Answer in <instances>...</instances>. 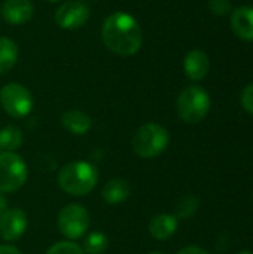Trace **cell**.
I'll list each match as a JSON object with an SVG mask.
<instances>
[{
  "instance_id": "1",
  "label": "cell",
  "mask_w": 253,
  "mask_h": 254,
  "mask_svg": "<svg viewBox=\"0 0 253 254\" xmlns=\"http://www.w3.org/2000/svg\"><path fill=\"white\" fill-rule=\"evenodd\" d=\"M101 39L112 52L130 57L142 46V28L137 19L127 12H113L101 27Z\"/></svg>"
},
{
  "instance_id": "2",
  "label": "cell",
  "mask_w": 253,
  "mask_h": 254,
  "mask_svg": "<svg viewBox=\"0 0 253 254\" xmlns=\"http://www.w3.org/2000/svg\"><path fill=\"white\" fill-rule=\"evenodd\" d=\"M57 182L66 193L73 196H84L92 192L97 186L98 171L89 162L75 161L61 168Z\"/></svg>"
},
{
  "instance_id": "3",
  "label": "cell",
  "mask_w": 253,
  "mask_h": 254,
  "mask_svg": "<svg viewBox=\"0 0 253 254\" xmlns=\"http://www.w3.org/2000/svg\"><path fill=\"white\" fill-rule=\"evenodd\" d=\"M169 141H170L169 131L160 124L149 122L142 125L136 131L131 144L136 155L145 159H151L161 155L169 146Z\"/></svg>"
},
{
  "instance_id": "4",
  "label": "cell",
  "mask_w": 253,
  "mask_h": 254,
  "mask_svg": "<svg viewBox=\"0 0 253 254\" xmlns=\"http://www.w3.org/2000/svg\"><path fill=\"white\" fill-rule=\"evenodd\" d=\"M210 110V97L201 86H189L183 89L177 98V113L188 124H198Z\"/></svg>"
},
{
  "instance_id": "5",
  "label": "cell",
  "mask_w": 253,
  "mask_h": 254,
  "mask_svg": "<svg viewBox=\"0 0 253 254\" xmlns=\"http://www.w3.org/2000/svg\"><path fill=\"white\" fill-rule=\"evenodd\" d=\"M27 180V165L13 152L0 153V193H10L24 186Z\"/></svg>"
},
{
  "instance_id": "6",
  "label": "cell",
  "mask_w": 253,
  "mask_h": 254,
  "mask_svg": "<svg viewBox=\"0 0 253 254\" xmlns=\"http://www.w3.org/2000/svg\"><path fill=\"white\" fill-rule=\"evenodd\" d=\"M58 231L69 240L84 237L89 228V213L79 204H69L61 208L57 219Z\"/></svg>"
},
{
  "instance_id": "7",
  "label": "cell",
  "mask_w": 253,
  "mask_h": 254,
  "mask_svg": "<svg viewBox=\"0 0 253 254\" xmlns=\"http://www.w3.org/2000/svg\"><path fill=\"white\" fill-rule=\"evenodd\" d=\"M0 104L9 116L25 118L33 109V95L19 83H7L0 89Z\"/></svg>"
},
{
  "instance_id": "8",
  "label": "cell",
  "mask_w": 253,
  "mask_h": 254,
  "mask_svg": "<svg viewBox=\"0 0 253 254\" xmlns=\"http://www.w3.org/2000/svg\"><path fill=\"white\" fill-rule=\"evenodd\" d=\"M89 19V7L81 0L64 1L55 12V22L61 28L75 30L86 24Z\"/></svg>"
},
{
  "instance_id": "9",
  "label": "cell",
  "mask_w": 253,
  "mask_h": 254,
  "mask_svg": "<svg viewBox=\"0 0 253 254\" xmlns=\"http://www.w3.org/2000/svg\"><path fill=\"white\" fill-rule=\"evenodd\" d=\"M27 229V216L19 208L6 210L0 216V235L4 241L18 240Z\"/></svg>"
},
{
  "instance_id": "10",
  "label": "cell",
  "mask_w": 253,
  "mask_h": 254,
  "mask_svg": "<svg viewBox=\"0 0 253 254\" xmlns=\"http://www.w3.org/2000/svg\"><path fill=\"white\" fill-rule=\"evenodd\" d=\"M34 7L30 0H4L1 6V15L6 22L12 25H21L31 19Z\"/></svg>"
},
{
  "instance_id": "11",
  "label": "cell",
  "mask_w": 253,
  "mask_h": 254,
  "mask_svg": "<svg viewBox=\"0 0 253 254\" xmlns=\"http://www.w3.org/2000/svg\"><path fill=\"white\" fill-rule=\"evenodd\" d=\"M231 30L246 42H253V7L240 6L231 15Z\"/></svg>"
},
{
  "instance_id": "12",
  "label": "cell",
  "mask_w": 253,
  "mask_h": 254,
  "mask_svg": "<svg viewBox=\"0 0 253 254\" xmlns=\"http://www.w3.org/2000/svg\"><path fill=\"white\" fill-rule=\"evenodd\" d=\"M210 68L209 55L204 51L194 49L186 54L183 60V70L191 80H201L207 76Z\"/></svg>"
},
{
  "instance_id": "13",
  "label": "cell",
  "mask_w": 253,
  "mask_h": 254,
  "mask_svg": "<svg viewBox=\"0 0 253 254\" xmlns=\"http://www.w3.org/2000/svg\"><path fill=\"white\" fill-rule=\"evenodd\" d=\"M177 217L171 214H160L155 216L149 222V234L160 241L169 240L177 231Z\"/></svg>"
},
{
  "instance_id": "14",
  "label": "cell",
  "mask_w": 253,
  "mask_h": 254,
  "mask_svg": "<svg viewBox=\"0 0 253 254\" xmlns=\"http://www.w3.org/2000/svg\"><path fill=\"white\" fill-rule=\"evenodd\" d=\"M61 124L63 127L76 135H84L91 129V118L79 110H67L61 115Z\"/></svg>"
},
{
  "instance_id": "15",
  "label": "cell",
  "mask_w": 253,
  "mask_h": 254,
  "mask_svg": "<svg viewBox=\"0 0 253 254\" xmlns=\"http://www.w3.org/2000/svg\"><path fill=\"white\" fill-rule=\"evenodd\" d=\"M131 193V188L127 180L124 179H113L104 185L101 190V196L107 204H121L124 202Z\"/></svg>"
},
{
  "instance_id": "16",
  "label": "cell",
  "mask_w": 253,
  "mask_h": 254,
  "mask_svg": "<svg viewBox=\"0 0 253 254\" xmlns=\"http://www.w3.org/2000/svg\"><path fill=\"white\" fill-rule=\"evenodd\" d=\"M18 61V48L13 40L0 37V74L9 73Z\"/></svg>"
},
{
  "instance_id": "17",
  "label": "cell",
  "mask_w": 253,
  "mask_h": 254,
  "mask_svg": "<svg viewBox=\"0 0 253 254\" xmlns=\"http://www.w3.org/2000/svg\"><path fill=\"white\" fill-rule=\"evenodd\" d=\"M0 141L4 152H15L22 144V132L18 127L7 125L0 129Z\"/></svg>"
},
{
  "instance_id": "18",
  "label": "cell",
  "mask_w": 253,
  "mask_h": 254,
  "mask_svg": "<svg viewBox=\"0 0 253 254\" xmlns=\"http://www.w3.org/2000/svg\"><path fill=\"white\" fill-rule=\"evenodd\" d=\"M107 247H109V238L103 232L95 231L86 235L82 250L85 254H103L107 250Z\"/></svg>"
},
{
  "instance_id": "19",
  "label": "cell",
  "mask_w": 253,
  "mask_h": 254,
  "mask_svg": "<svg viewBox=\"0 0 253 254\" xmlns=\"http://www.w3.org/2000/svg\"><path fill=\"white\" fill-rule=\"evenodd\" d=\"M198 210V199L195 196H183L176 207V217L177 219H189Z\"/></svg>"
},
{
  "instance_id": "20",
  "label": "cell",
  "mask_w": 253,
  "mask_h": 254,
  "mask_svg": "<svg viewBox=\"0 0 253 254\" xmlns=\"http://www.w3.org/2000/svg\"><path fill=\"white\" fill-rule=\"evenodd\" d=\"M46 254H85L82 247L72 241H60L48 249Z\"/></svg>"
},
{
  "instance_id": "21",
  "label": "cell",
  "mask_w": 253,
  "mask_h": 254,
  "mask_svg": "<svg viewBox=\"0 0 253 254\" xmlns=\"http://www.w3.org/2000/svg\"><path fill=\"white\" fill-rule=\"evenodd\" d=\"M209 7L215 15H227L231 10L230 0H209Z\"/></svg>"
},
{
  "instance_id": "22",
  "label": "cell",
  "mask_w": 253,
  "mask_h": 254,
  "mask_svg": "<svg viewBox=\"0 0 253 254\" xmlns=\"http://www.w3.org/2000/svg\"><path fill=\"white\" fill-rule=\"evenodd\" d=\"M240 101H242L243 109H245L248 113L253 115V83L248 85V86L243 89L242 97H240Z\"/></svg>"
},
{
  "instance_id": "23",
  "label": "cell",
  "mask_w": 253,
  "mask_h": 254,
  "mask_svg": "<svg viewBox=\"0 0 253 254\" xmlns=\"http://www.w3.org/2000/svg\"><path fill=\"white\" fill-rule=\"evenodd\" d=\"M177 254H209L204 249H201V247H194V246H191V247H185V249H182L180 252Z\"/></svg>"
},
{
  "instance_id": "24",
  "label": "cell",
  "mask_w": 253,
  "mask_h": 254,
  "mask_svg": "<svg viewBox=\"0 0 253 254\" xmlns=\"http://www.w3.org/2000/svg\"><path fill=\"white\" fill-rule=\"evenodd\" d=\"M0 254H22L13 246H0Z\"/></svg>"
},
{
  "instance_id": "25",
  "label": "cell",
  "mask_w": 253,
  "mask_h": 254,
  "mask_svg": "<svg viewBox=\"0 0 253 254\" xmlns=\"http://www.w3.org/2000/svg\"><path fill=\"white\" fill-rule=\"evenodd\" d=\"M6 207H7V202H6V199H4V196L0 193V216L6 211Z\"/></svg>"
},
{
  "instance_id": "26",
  "label": "cell",
  "mask_w": 253,
  "mask_h": 254,
  "mask_svg": "<svg viewBox=\"0 0 253 254\" xmlns=\"http://www.w3.org/2000/svg\"><path fill=\"white\" fill-rule=\"evenodd\" d=\"M239 254H253L252 252H249V250H243V252H240Z\"/></svg>"
},
{
  "instance_id": "27",
  "label": "cell",
  "mask_w": 253,
  "mask_h": 254,
  "mask_svg": "<svg viewBox=\"0 0 253 254\" xmlns=\"http://www.w3.org/2000/svg\"><path fill=\"white\" fill-rule=\"evenodd\" d=\"M148 254H163L161 252H151V253H148Z\"/></svg>"
},
{
  "instance_id": "28",
  "label": "cell",
  "mask_w": 253,
  "mask_h": 254,
  "mask_svg": "<svg viewBox=\"0 0 253 254\" xmlns=\"http://www.w3.org/2000/svg\"><path fill=\"white\" fill-rule=\"evenodd\" d=\"M3 152V149H1V141H0V153Z\"/></svg>"
},
{
  "instance_id": "29",
  "label": "cell",
  "mask_w": 253,
  "mask_h": 254,
  "mask_svg": "<svg viewBox=\"0 0 253 254\" xmlns=\"http://www.w3.org/2000/svg\"><path fill=\"white\" fill-rule=\"evenodd\" d=\"M48 1H52V3H55V1H60V0H48Z\"/></svg>"
}]
</instances>
